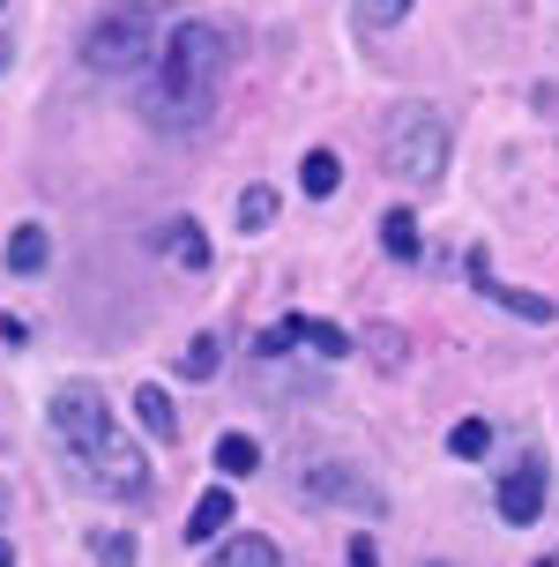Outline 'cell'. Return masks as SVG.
Returning a JSON list of instances; mask_svg holds the SVG:
<instances>
[{
    "label": "cell",
    "instance_id": "obj_7",
    "mask_svg": "<svg viewBox=\"0 0 559 567\" xmlns=\"http://www.w3.org/2000/svg\"><path fill=\"white\" fill-rule=\"evenodd\" d=\"M470 284L485 291V299H500V307H515V313H530V321H552V299L545 291H515V284H493V269H485V255H470Z\"/></svg>",
    "mask_w": 559,
    "mask_h": 567
},
{
    "label": "cell",
    "instance_id": "obj_27",
    "mask_svg": "<svg viewBox=\"0 0 559 567\" xmlns=\"http://www.w3.org/2000/svg\"><path fill=\"white\" fill-rule=\"evenodd\" d=\"M0 8H8V0H0Z\"/></svg>",
    "mask_w": 559,
    "mask_h": 567
},
{
    "label": "cell",
    "instance_id": "obj_9",
    "mask_svg": "<svg viewBox=\"0 0 559 567\" xmlns=\"http://www.w3.org/2000/svg\"><path fill=\"white\" fill-rule=\"evenodd\" d=\"M45 261H53V239H45L38 225H15V231H8V269H15V277H38Z\"/></svg>",
    "mask_w": 559,
    "mask_h": 567
},
{
    "label": "cell",
    "instance_id": "obj_19",
    "mask_svg": "<svg viewBox=\"0 0 559 567\" xmlns=\"http://www.w3.org/2000/svg\"><path fill=\"white\" fill-rule=\"evenodd\" d=\"M269 217H277V187H247V195H239V225L261 231Z\"/></svg>",
    "mask_w": 559,
    "mask_h": 567
},
{
    "label": "cell",
    "instance_id": "obj_3",
    "mask_svg": "<svg viewBox=\"0 0 559 567\" xmlns=\"http://www.w3.org/2000/svg\"><path fill=\"white\" fill-rule=\"evenodd\" d=\"M381 157H389L395 179H411V187H433L447 172V120L433 105H395L389 135H381Z\"/></svg>",
    "mask_w": 559,
    "mask_h": 567
},
{
    "label": "cell",
    "instance_id": "obj_18",
    "mask_svg": "<svg viewBox=\"0 0 559 567\" xmlns=\"http://www.w3.org/2000/svg\"><path fill=\"white\" fill-rule=\"evenodd\" d=\"M447 449L463 455V463H477V455L493 449V425H485V419H463V425H455V433H447Z\"/></svg>",
    "mask_w": 559,
    "mask_h": 567
},
{
    "label": "cell",
    "instance_id": "obj_4",
    "mask_svg": "<svg viewBox=\"0 0 559 567\" xmlns=\"http://www.w3.org/2000/svg\"><path fill=\"white\" fill-rule=\"evenodd\" d=\"M149 53H157V16H149L142 0L105 8V16L90 23V38H83V60L97 68V75H135Z\"/></svg>",
    "mask_w": 559,
    "mask_h": 567
},
{
    "label": "cell",
    "instance_id": "obj_17",
    "mask_svg": "<svg viewBox=\"0 0 559 567\" xmlns=\"http://www.w3.org/2000/svg\"><path fill=\"white\" fill-rule=\"evenodd\" d=\"M217 471L224 478H247V471H261V449H253L247 433H224L217 441Z\"/></svg>",
    "mask_w": 559,
    "mask_h": 567
},
{
    "label": "cell",
    "instance_id": "obj_11",
    "mask_svg": "<svg viewBox=\"0 0 559 567\" xmlns=\"http://www.w3.org/2000/svg\"><path fill=\"white\" fill-rule=\"evenodd\" d=\"M165 255L179 261V269H209V239H201L195 217H172L165 225Z\"/></svg>",
    "mask_w": 559,
    "mask_h": 567
},
{
    "label": "cell",
    "instance_id": "obj_16",
    "mask_svg": "<svg viewBox=\"0 0 559 567\" xmlns=\"http://www.w3.org/2000/svg\"><path fill=\"white\" fill-rule=\"evenodd\" d=\"M299 187H307V195H335V187H343V165H335V150H307V165H299Z\"/></svg>",
    "mask_w": 559,
    "mask_h": 567
},
{
    "label": "cell",
    "instance_id": "obj_15",
    "mask_svg": "<svg viewBox=\"0 0 559 567\" xmlns=\"http://www.w3.org/2000/svg\"><path fill=\"white\" fill-rule=\"evenodd\" d=\"M418 0H351V16H359V30H373V38H389L403 16H411Z\"/></svg>",
    "mask_w": 559,
    "mask_h": 567
},
{
    "label": "cell",
    "instance_id": "obj_23",
    "mask_svg": "<svg viewBox=\"0 0 559 567\" xmlns=\"http://www.w3.org/2000/svg\"><path fill=\"white\" fill-rule=\"evenodd\" d=\"M351 567H381V553H373V538H351Z\"/></svg>",
    "mask_w": 559,
    "mask_h": 567
},
{
    "label": "cell",
    "instance_id": "obj_2",
    "mask_svg": "<svg viewBox=\"0 0 559 567\" xmlns=\"http://www.w3.org/2000/svg\"><path fill=\"white\" fill-rule=\"evenodd\" d=\"M217 75H224L217 23H201V16L172 23L165 53L149 68V120H157V127H201L209 105H217Z\"/></svg>",
    "mask_w": 559,
    "mask_h": 567
},
{
    "label": "cell",
    "instance_id": "obj_20",
    "mask_svg": "<svg viewBox=\"0 0 559 567\" xmlns=\"http://www.w3.org/2000/svg\"><path fill=\"white\" fill-rule=\"evenodd\" d=\"M179 373H187V381H209V373H217V337L187 343V351H179Z\"/></svg>",
    "mask_w": 559,
    "mask_h": 567
},
{
    "label": "cell",
    "instance_id": "obj_21",
    "mask_svg": "<svg viewBox=\"0 0 559 567\" xmlns=\"http://www.w3.org/2000/svg\"><path fill=\"white\" fill-rule=\"evenodd\" d=\"M90 545H97V560H105V567L135 560V538H127V530H105V538H90Z\"/></svg>",
    "mask_w": 559,
    "mask_h": 567
},
{
    "label": "cell",
    "instance_id": "obj_5",
    "mask_svg": "<svg viewBox=\"0 0 559 567\" xmlns=\"http://www.w3.org/2000/svg\"><path fill=\"white\" fill-rule=\"evenodd\" d=\"M500 515L515 523V530H530L537 515H545V455H522V463L500 478Z\"/></svg>",
    "mask_w": 559,
    "mask_h": 567
},
{
    "label": "cell",
    "instance_id": "obj_25",
    "mask_svg": "<svg viewBox=\"0 0 559 567\" xmlns=\"http://www.w3.org/2000/svg\"><path fill=\"white\" fill-rule=\"evenodd\" d=\"M0 567H15V553H8V545H0Z\"/></svg>",
    "mask_w": 559,
    "mask_h": 567
},
{
    "label": "cell",
    "instance_id": "obj_1",
    "mask_svg": "<svg viewBox=\"0 0 559 567\" xmlns=\"http://www.w3.org/2000/svg\"><path fill=\"white\" fill-rule=\"evenodd\" d=\"M53 433L97 493H112V501H142V493H149V463H142V449L120 433L112 403L97 396L90 381H68L53 396Z\"/></svg>",
    "mask_w": 559,
    "mask_h": 567
},
{
    "label": "cell",
    "instance_id": "obj_12",
    "mask_svg": "<svg viewBox=\"0 0 559 567\" xmlns=\"http://www.w3.org/2000/svg\"><path fill=\"white\" fill-rule=\"evenodd\" d=\"M135 419L142 433H157V441H179V411H172V396L149 381V389H135Z\"/></svg>",
    "mask_w": 559,
    "mask_h": 567
},
{
    "label": "cell",
    "instance_id": "obj_14",
    "mask_svg": "<svg viewBox=\"0 0 559 567\" xmlns=\"http://www.w3.org/2000/svg\"><path fill=\"white\" fill-rule=\"evenodd\" d=\"M291 337H299V343H313L321 359H343V351H351V337H343L335 321H313V313H291Z\"/></svg>",
    "mask_w": 559,
    "mask_h": 567
},
{
    "label": "cell",
    "instance_id": "obj_8",
    "mask_svg": "<svg viewBox=\"0 0 559 567\" xmlns=\"http://www.w3.org/2000/svg\"><path fill=\"white\" fill-rule=\"evenodd\" d=\"M217 530H231V493H224V485H209V493L195 501V515H187V545H209Z\"/></svg>",
    "mask_w": 559,
    "mask_h": 567
},
{
    "label": "cell",
    "instance_id": "obj_26",
    "mask_svg": "<svg viewBox=\"0 0 559 567\" xmlns=\"http://www.w3.org/2000/svg\"><path fill=\"white\" fill-rule=\"evenodd\" d=\"M537 567H559V553H552V560H537Z\"/></svg>",
    "mask_w": 559,
    "mask_h": 567
},
{
    "label": "cell",
    "instance_id": "obj_6",
    "mask_svg": "<svg viewBox=\"0 0 559 567\" xmlns=\"http://www.w3.org/2000/svg\"><path fill=\"white\" fill-rule=\"evenodd\" d=\"M307 493H313V501H343V508H365V515H381V508H389V501H381V485L351 478V471H335V463L307 471Z\"/></svg>",
    "mask_w": 559,
    "mask_h": 567
},
{
    "label": "cell",
    "instance_id": "obj_13",
    "mask_svg": "<svg viewBox=\"0 0 559 567\" xmlns=\"http://www.w3.org/2000/svg\"><path fill=\"white\" fill-rule=\"evenodd\" d=\"M381 247H389L395 261H418V217H411V209H389V217H381Z\"/></svg>",
    "mask_w": 559,
    "mask_h": 567
},
{
    "label": "cell",
    "instance_id": "obj_22",
    "mask_svg": "<svg viewBox=\"0 0 559 567\" xmlns=\"http://www.w3.org/2000/svg\"><path fill=\"white\" fill-rule=\"evenodd\" d=\"M373 351H381V359L395 367V359H403V337H395V329H373Z\"/></svg>",
    "mask_w": 559,
    "mask_h": 567
},
{
    "label": "cell",
    "instance_id": "obj_10",
    "mask_svg": "<svg viewBox=\"0 0 559 567\" xmlns=\"http://www.w3.org/2000/svg\"><path fill=\"white\" fill-rule=\"evenodd\" d=\"M201 567H277V545H269V538H253V530H239V538H224Z\"/></svg>",
    "mask_w": 559,
    "mask_h": 567
},
{
    "label": "cell",
    "instance_id": "obj_28",
    "mask_svg": "<svg viewBox=\"0 0 559 567\" xmlns=\"http://www.w3.org/2000/svg\"><path fill=\"white\" fill-rule=\"evenodd\" d=\"M433 567H441V560H433Z\"/></svg>",
    "mask_w": 559,
    "mask_h": 567
},
{
    "label": "cell",
    "instance_id": "obj_24",
    "mask_svg": "<svg viewBox=\"0 0 559 567\" xmlns=\"http://www.w3.org/2000/svg\"><path fill=\"white\" fill-rule=\"evenodd\" d=\"M8 60H15V45H8V38H0V75H8Z\"/></svg>",
    "mask_w": 559,
    "mask_h": 567
}]
</instances>
